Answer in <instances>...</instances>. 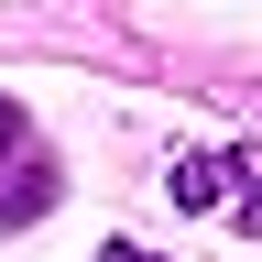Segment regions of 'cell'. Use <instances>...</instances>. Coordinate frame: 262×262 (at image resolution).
Returning a JSON list of instances; mask_svg holds the SVG:
<instances>
[{
    "instance_id": "6da1fadb",
    "label": "cell",
    "mask_w": 262,
    "mask_h": 262,
    "mask_svg": "<svg viewBox=\"0 0 262 262\" xmlns=\"http://www.w3.org/2000/svg\"><path fill=\"white\" fill-rule=\"evenodd\" d=\"M55 208V164H22V186L0 196V229H22V219H44Z\"/></svg>"
},
{
    "instance_id": "7a4b0ae2",
    "label": "cell",
    "mask_w": 262,
    "mask_h": 262,
    "mask_svg": "<svg viewBox=\"0 0 262 262\" xmlns=\"http://www.w3.org/2000/svg\"><path fill=\"white\" fill-rule=\"evenodd\" d=\"M11 153H22V110L0 98V164H11Z\"/></svg>"
},
{
    "instance_id": "3957f363",
    "label": "cell",
    "mask_w": 262,
    "mask_h": 262,
    "mask_svg": "<svg viewBox=\"0 0 262 262\" xmlns=\"http://www.w3.org/2000/svg\"><path fill=\"white\" fill-rule=\"evenodd\" d=\"M98 262H153V251H142V241H110V251H98Z\"/></svg>"
}]
</instances>
